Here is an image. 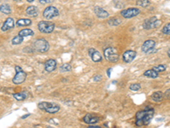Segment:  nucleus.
<instances>
[{
  "mask_svg": "<svg viewBox=\"0 0 170 128\" xmlns=\"http://www.w3.org/2000/svg\"><path fill=\"white\" fill-rule=\"evenodd\" d=\"M169 91H170L169 89H168V91H166V92H165V96H167V95L169 96Z\"/></svg>",
  "mask_w": 170,
  "mask_h": 128,
  "instance_id": "obj_36",
  "label": "nucleus"
},
{
  "mask_svg": "<svg viewBox=\"0 0 170 128\" xmlns=\"http://www.w3.org/2000/svg\"><path fill=\"white\" fill-rule=\"evenodd\" d=\"M144 76L148 77V78H151V79H156V78L158 77V73H157L153 69H149L144 73Z\"/></svg>",
  "mask_w": 170,
  "mask_h": 128,
  "instance_id": "obj_21",
  "label": "nucleus"
},
{
  "mask_svg": "<svg viewBox=\"0 0 170 128\" xmlns=\"http://www.w3.org/2000/svg\"><path fill=\"white\" fill-rule=\"evenodd\" d=\"M53 2L54 0H39V3L42 4V5H48V4H51Z\"/></svg>",
  "mask_w": 170,
  "mask_h": 128,
  "instance_id": "obj_32",
  "label": "nucleus"
},
{
  "mask_svg": "<svg viewBox=\"0 0 170 128\" xmlns=\"http://www.w3.org/2000/svg\"><path fill=\"white\" fill-rule=\"evenodd\" d=\"M104 56L110 62H117L119 60V55L117 54V50L112 47H108L104 50Z\"/></svg>",
  "mask_w": 170,
  "mask_h": 128,
  "instance_id": "obj_5",
  "label": "nucleus"
},
{
  "mask_svg": "<svg viewBox=\"0 0 170 128\" xmlns=\"http://www.w3.org/2000/svg\"><path fill=\"white\" fill-rule=\"evenodd\" d=\"M0 12L5 14V15H10L11 13V8L9 5H0Z\"/></svg>",
  "mask_w": 170,
  "mask_h": 128,
  "instance_id": "obj_23",
  "label": "nucleus"
},
{
  "mask_svg": "<svg viewBox=\"0 0 170 128\" xmlns=\"http://www.w3.org/2000/svg\"><path fill=\"white\" fill-rule=\"evenodd\" d=\"M94 12H95V14L97 17L101 18V19H105V18L109 17V13L106 10L102 9L101 7H95L94 9Z\"/></svg>",
  "mask_w": 170,
  "mask_h": 128,
  "instance_id": "obj_15",
  "label": "nucleus"
},
{
  "mask_svg": "<svg viewBox=\"0 0 170 128\" xmlns=\"http://www.w3.org/2000/svg\"><path fill=\"white\" fill-rule=\"evenodd\" d=\"M140 88H141V86L138 83H134V84H132V85L129 86V89L131 90V91H137L139 90H140Z\"/></svg>",
  "mask_w": 170,
  "mask_h": 128,
  "instance_id": "obj_29",
  "label": "nucleus"
},
{
  "mask_svg": "<svg viewBox=\"0 0 170 128\" xmlns=\"http://www.w3.org/2000/svg\"><path fill=\"white\" fill-rule=\"evenodd\" d=\"M18 34L23 38L29 37V36H33V35H34V32L32 31V29H29V28H25V29H22V30H21Z\"/></svg>",
  "mask_w": 170,
  "mask_h": 128,
  "instance_id": "obj_19",
  "label": "nucleus"
},
{
  "mask_svg": "<svg viewBox=\"0 0 170 128\" xmlns=\"http://www.w3.org/2000/svg\"><path fill=\"white\" fill-rule=\"evenodd\" d=\"M26 14L31 17H37L38 16V9L36 6H29L26 10Z\"/></svg>",
  "mask_w": 170,
  "mask_h": 128,
  "instance_id": "obj_16",
  "label": "nucleus"
},
{
  "mask_svg": "<svg viewBox=\"0 0 170 128\" xmlns=\"http://www.w3.org/2000/svg\"><path fill=\"white\" fill-rule=\"evenodd\" d=\"M23 40H24V38L21 37L18 34L17 36L14 37L11 42H12V44H14V45H18V44H20L23 42Z\"/></svg>",
  "mask_w": 170,
  "mask_h": 128,
  "instance_id": "obj_26",
  "label": "nucleus"
},
{
  "mask_svg": "<svg viewBox=\"0 0 170 128\" xmlns=\"http://www.w3.org/2000/svg\"><path fill=\"white\" fill-rule=\"evenodd\" d=\"M32 23L31 19H19L16 21L17 27H28V26H31Z\"/></svg>",
  "mask_w": 170,
  "mask_h": 128,
  "instance_id": "obj_17",
  "label": "nucleus"
},
{
  "mask_svg": "<svg viewBox=\"0 0 170 128\" xmlns=\"http://www.w3.org/2000/svg\"><path fill=\"white\" fill-rule=\"evenodd\" d=\"M84 121L89 125H94L100 121V118L92 114H87L84 118Z\"/></svg>",
  "mask_w": 170,
  "mask_h": 128,
  "instance_id": "obj_13",
  "label": "nucleus"
},
{
  "mask_svg": "<svg viewBox=\"0 0 170 128\" xmlns=\"http://www.w3.org/2000/svg\"><path fill=\"white\" fill-rule=\"evenodd\" d=\"M162 32L163 33H164L166 35H169L170 34V24L169 23H168V24H166L163 28V30H162Z\"/></svg>",
  "mask_w": 170,
  "mask_h": 128,
  "instance_id": "obj_30",
  "label": "nucleus"
},
{
  "mask_svg": "<svg viewBox=\"0 0 170 128\" xmlns=\"http://www.w3.org/2000/svg\"><path fill=\"white\" fill-rule=\"evenodd\" d=\"M39 109H41L44 112L48 114H55L60 110V107L58 104H55L54 102H41L37 104Z\"/></svg>",
  "mask_w": 170,
  "mask_h": 128,
  "instance_id": "obj_2",
  "label": "nucleus"
},
{
  "mask_svg": "<svg viewBox=\"0 0 170 128\" xmlns=\"http://www.w3.org/2000/svg\"><path fill=\"white\" fill-rule=\"evenodd\" d=\"M89 55L90 58L92 59V61L95 62H100L102 60L101 54L95 48H90L89 50Z\"/></svg>",
  "mask_w": 170,
  "mask_h": 128,
  "instance_id": "obj_12",
  "label": "nucleus"
},
{
  "mask_svg": "<svg viewBox=\"0 0 170 128\" xmlns=\"http://www.w3.org/2000/svg\"><path fill=\"white\" fill-rule=\"evenodd\" d=\"M33 47H34V50L37 52L45 53L49 50V44L44 38H38L33 44Z\"/></svg>",
  "mask_w": 170,
  "mask_h": 128,
  "instance_id": "obj_3",
  "label": "nucleus"
},
{
  "mask_svg": "<svg viewBox=\"0 0 170 128\" xmlns=\"http://www.w3.org/2000/svg\"><path fill=\"white\" fill-rule=\"evenodd\" d=\"M154 116V109L151 108H146L145 110L139 111L135 115V125L137 126H146L151 122V119Z\"/></svg>",
  "mask_w": 170,
  "mask_h": 128,
  "instance_id": "obj_1",
  "label": "nucleus"
},
{
  "mask_svg": "<svg viewBox=\"0 0 170 128\" xmlns=\"http://www.w3.org/2000/svg\"><path fill=\"white\" fill-rule=\"evenodd\" d=\"M136 5L142 8H145L151 5L150 0H136Z\"/></svg>",
  "mask_w": 170,
  "mask_h": 128,
  "instance_id": "obj_25",
  "label": "nucleus"
},
{
  "mask_svg": "<svg viewBox=\"0 0 170 128\" xmlns=\"http://www.w3.org/2000/svg\"><path fill=\"white\" fill-rule=\"evenodd\" d=\"M89 128H100V126H94V125H89Z\"/></svg>",
  "mask_w": 170,
  "mask_h": 128,
  "instance_id": "obj_35",
  "label": "nucleus"
},
{
  "mask_svg": "<svg viewBox=\"0 0 170 128\" xmlns=\"http://www.w3.org/2000/svg\"><path fill=\"white\" fill-rule=\"evenodd\" d=\"M14 98L17 101H23L27 98V93L26 92H19V93H14L13 94Z\"/></svg>",
  "mask_w": 170,
  "mask_h": 128,
  "instance_id": "obj_22",
  "label": "nucleus"
},
{
  "mask_svg": "<svg viewBox=\"0 0 170 128\" xmlns=\"http://www.w3.org/2000/svg\"><path fill=\"white\" fill-rule=\"evenodd\" d=\"M121 22H122L121 20H119L118 18L114 17V18H112V19H110V20L108 21V24H109L110 26H118Z\"/></svg>",
  "mask_w": 170,
  "mask_h": 128,
  "instance_id": "obj_28",
  "label": "nucleus"
},
{
  "mask_svg": "<svg viewBox=\"0 0 170 128\" xmlns=\"http://www.w3.org/2000/svg\"><path fill=\"white\" fill-rule=\"evenodd\" d=\"M59 11L58 9L54 6H48L47 7L43 12H42V16L46 19H52V18H54L56 16H59Z\"/></svg>",
  "mask_w": 170,
  "mask_h": 128,
  "instance_id": "obj_7",
  "label": "nucleus"
},
{
  "mask_svg": "<svg viewBox=\"0 0 170 128\" xmlns=\"http://www.w3.org/2000/svg\"><path fill=\"white\" fill-rule=\"evenodd\" d=\"M30 115H31V114H25V115L21 116V119H26V118H27L28 116H30Z\"/></svg>",
  "mask_w": 170,
  "mask_h": 128,
  "instance_id": "obj_34",
  "label": "nucleus"
},
{
  "mask_svg": "<svg viewBox=\"0 0 170 128\" xmlns=\"http://www.w3.org/2000/svg\"><path fill=\"white\" fill-rule=\"evenodd\" d=\"M92 80H93V81H95V82H99V81H101V80H102V75H95V76L92 78Z\"/></svg>",
  "mask_w": 170,
  "mask_h": 128,
  "instance_id": "obj_31",
  "label": "nucleus"
},
{
  "mask_svg": "<svg viewBox=\"0 0 170 128\" xmlns=\"http://www.w3.org/2000/svg\"><path fill=\"white\" fill-rule=\"evenodd\" d=\"M166 69H167L166 65H164V64H160V65H157V66L153 67L152 69L156 71L157 73H161V72H164Z\"/></svg>",
  "mask_w": 170,
  "mask_h": 128,
  "instance_id": "obj_27",
  "label": "nucleus"
},
{
  "mask_svg": "<svg viewBox=\"0 0 170 128\" xmlns=\"http://www.w3.org/2000/svg\"><path fill=\"white\" fill-rule=\"evenodd\" d=\"M57 68V62L54 59H48L44 63V69L48 73H51Z\"/></svg>",
  "mask_w": 170,
  "mask_h": 128,
  "instance_id": "obj_11",
  "label": "nucleus"
},
{
  "mask_svg": "<svg viewBox=\"0 0 170 128\" xmlns=\"http://www.w3.org/2000/svg\"><path fill=\"white\" fill-rule=\"evenodd\" d=\"M136 56H137V53L134 50H126L122 54V59L125 62L130 63L135 59Z\"/></svg>",
  "mask_w": 170,
  "mask_h": 128,
  "instance_id": "obj_10",
  "label": "nucleus"
},
{
  "mask_svg": "<svg viewBox=\"0 0 170 128\" xmlns=\"http://www.w3.org/2000/svg\"><path fill=\"white\" fill-rule=\"evenodd\" d=\"M140 13L139 9L137 8H128L126 10H123L121 11V16L123 18H127V19H130L133 18L134 16H137Z\"/></svg>",
  "mask_w": 170,
  "mask_h": 128,
  "instance_id": "obj_8",
  "label": "nucleus"
},
{
  "mask_svg": "<svg viewBox=\"0 0 170 128\" xmlns=\"http://www.w3.org/2000/svg\"><path fill=\"white\" fill-rule=\"evenodd\" d=\"M168 56H169V57H170V50H169H169H168Z\"/></svg>",
  "mask_w": 170,
  "mask_h": 128,
  "instance_id": "obj_37",
  "label": "nucleus"
},
{
  "mask_svg": "<svg viewBox=\"0 0 170 128\" xmlns=\"http://www.w3.org/2000/svg\"><path fill=\"white\" fill-rule=\"evenodd\" d=\"M112 68H109V69H107V71H106V73H107V76H108L109 78L111 77V72H112Z\"/></svg>",
  "mask_w": 170,
  "mask_h": 128,
  "instance_id": "obj_33",
  "label": "nucleus"
},
{
  "mask_svg": "<svg viewBox=\"0 0 170 128\" xmlns=\"http://www.w3.org/2000/svg\"><path fill=\"white\" fill-rule=\"evenodd\" d=\"M155 20H157V17H156V16H154V17H151V18H149L147 20H145L143 24L144 28H145V29H147V30L151 29V25H152V23H153V21H154Z\"/></svg>",
  "mask_w": 170,
  "mask_h": 128,
  "instance_id": "obj_20",
  "label": "nucleus"
},
{
  "mask_svg": "<svg viewBox=\"0 0 170 128\" xmlns=\"http://www.w3.org/2000/svg\"><path fill=\"white\" fill-rule=\"evenodd\" d=\"M14 26H15V22H14L13 18L9 17V18H7L6 21L4 22L3 26L1 27V30H2L3 32H6V31L11 29V28H13Z\"/></svg>",
  "mask_w": 170,
  "mask_h": 128,
  "instance_id": "obj_14",
  "label": "nucleus"
},
{
  "mask_svg": "<svg viewBox=\"0 0 170 128\" xmlns=\"http://www.w3.org/2000/svg\"><path fill=\"white\" fill-rule=\"evenodd\" d=\"M60 73L70 72V71H72V66H71L69 63L62 64V65L60 67Z\"/></svg>",
  "mask_w": 170,
  "mask_h": 128,
  "instance_id": "obj_24",
  "label": "nucleus"
},
{
  "mask_svg": "<svg viewBox=\"0 0 170 128\" xmlns=\"http://www.w3.org/2000/svg\"><path fill=\"white\" fill-rule=\"evenodd\" d=\"M38 30L43 33H51L54 29V23L47 21H40L37 24Z\"/></svg>",
  "mask_w": 170,
  "mask_h": 128,
  "instance_id": "obj_6",
  "label": "nucleus"
},
{
  "mask_svg": "<svg viewBox=\"0 0 170 128\" xmlns=\"http://www.w3.org/2000/svg\"><path fill=\"white\" fill-rule=\"evenodd\" d=\"M15 69H16V73L12 81L15 85H20L21 83H23L27 79V73H25L21 67L18 65H16L15 67Z\"/></svg>",
  "mask_w": 170,
  "mask_h": 128,
  "instance_id": "obj_4",
  "label": "nucleus"
},
{
  "mask_svg": "<svg viewBox=\"0 0 170 128\" xmlns=\"http://www.w3.org/2000/svg\"><path fill=\"white\" fill-rule=\"evenodd\" d=\"M151 98H152V100L156 102H162L163 100L164 95H163V93L162 91H156V92H154V93L152 94Z\"/></svg>",
  "mask_w": 170,
  "mask_h": 128,
  "instance_id": "obj_18",
  "label": "nucleus"
},
{
  "mask_svg": "<svg viewBox=\"0 0 170 128\" xmlns=\"http://www.w3.org/2000/svg\"><path fill=\"white\" fill-rule=\"evenodd\" d=\"M28 3H32V2H33V1H35V0H27Z\"/></svg>",
  "mask_w": 170,
  "mask_h": 128,
  "instance_id": "obj_38",
  "label": "nucleus"
},
{
  "mask_svg": "<svg viewBox=\"0 0 170 128\" xmlns=\"http://www.w3.org/2000/svg\"><path fill=\"white\" fill-rule=\"evenodd\" d=\"M155 46H156V42L154 40L148 39L143 43V44L141 46V50L144 53H150L151 51H152L154 50Z\"/></svg>",
  "mask_w": 170,
  "mask_h": 128,
  "instance_id": "obj_9",
  "label": "nucleus"
}]
</instances>
